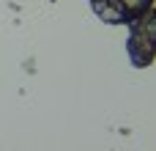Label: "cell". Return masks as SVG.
<instances>
[{
	"label": "cell",
	"instance_id": "obj_1",
	"mask_svg": "<svg viewBox=\"0 0 156 151\" xmlns=\"http://www.w3.org/2000/svg\"><path fill=\"white\" fill-rule=\"evenodd\" d=\"M126 55L134 69H148L156 61V8L143 14L137 22L129 25Z\"/></svg>",
	"mask_w": 156,
	"mask_h": 151
},
{
	"label": "cell",
	"instance_id": "obj_2",
	"mask_svg": "<svg viewBox=\"0 0 156 151\" xmlns=\"http://www.w3.org/2000/svg\"><path fill=\"white\" fill-rule=\"evenodd\" d=\"M156 0H90L93 14L104 25H132L154 8Z\"/></svg>",
	"mask_w": 156,
	"mask_h": 151
},
{
	"label": "cell",
	"instance_id": "obj_3",
	"mask_svg": "<svg viewBox=\"0 0 156 151\" xmlns=\"http://www.w3.org/2000/svg\"><path fill=\"white\" fill-rule=\"evenodd\" d=\"M52 3H55V0H52Z\"/></svg>",
	"mask_w": 156,
	"mask_h": 151
}]
</instances>
